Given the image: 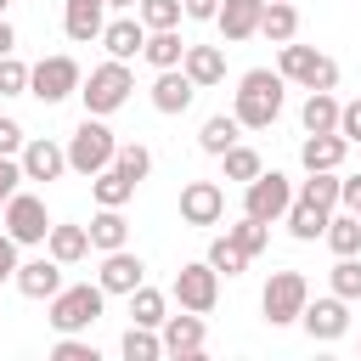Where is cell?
Wrapping results in <instances>:
<instances>
[{
	"mask_svg": "<svg viewBox=\"0 0 361 361\" xmlns=\"http://www.w3.org/2000/svg\"><path fill=\"white\" fill-rule=\"evenodd\" d=\"M282 73L276 68H248L243 79H237V107H231V118L243 124V130H271L276 124V113H282Z\"/></svg>",
	"mask_w": 361,
	"mask_h": 361,
	"instance_id": "obj_1",
	"label": "cell"
},
{
	"mask_svg": "<svg viewBox=\"0 0 361 361\" xmlns=\"http://www.w3.org/2000/svg\"><path fill=\"white\" fill-rule=\"evenodd\" d=\"M130 90H135V73H130V62H102V68H90V79H79V96H85V113H96V118H107V113H118L124 102H130Z\"/></svg>",
	"mask_w": 361,
	"mask_h": 361,
	"instance_id": "obj_2",
	"label": "cell"
},
{
	"mask_svg": "<svg viewBox=\"0 0 361 361\" xmlns=\"http://www.w3.org/2000/svg\"><path fill=\"white\" fill-rule=\"evenodd\" d=\"M102 282H73V288H56L45 305H51V327L56 333H85L96 316H102Z\"/></svg>",
	"mask_w": 361,
	"mask_h": 361,
	"instance_id": "obj_3",
	"label": "cell"
},
{
	"mask_svg": "<svg viewBox=\"0 0 361 361\" xmlns=\"http://www.w3.org/2000/svg\"><path fill=\"white\" fill-rule=\"evenodd\" d=\"M113 147H118V141H113V130H107L96 113H85V124L68 135V169L90 180L96 169H107V164H113Z\"/></svg>",
	"mask_w": 361,
	"mask_h": 361,
	"instance_id": "obj_4",
	"label": "cell"
},
{
	"mask_svg": "<svg viewBox=\"0 0 361 361\" xmlns=\"http://www.w3.org/2000/svg\"><path fill=\"white\" fill-rule=\"evenodd\" d=\"M276 73L293 79V85H305V90H333V85H338V62L322 56V51H310V45H293V39L282 45Z\"/></svg>",
	"mask_w": 361,
	"mask_h": 361,
	"instance_id": "obj_5",
	"label": "cell"
},
{
	"mask_svg": "<svg viewBox=\"0 0 361 361\" xmlns=\"http://www.w3.org/2000/svg\"><path fill=\"white\" fill-rule=\"evenodd\" d=\"M79 62L73 56H39L34 68H28V96H39L45 107H56V102H68V96H79Z\"/></svg>",
	"mask_w": 361,
	"mask_h": 361,
	"instance_id": "obj_6",
	"label": "cell"
},
{
	"mask_svg": "<svg viewBox=\"0 0 361 361\" xmlns=\"http://www.w3.org/2000/svg\"><path fill=\"white\" fill-rule=\"evenodd\" d=\"M288 203H293V180L282 175V169H259L248 186H243V214H254V220H282L288 214Z\"/></svg>",
	"mask_w": 361,
	"mask_h": 361,
	"instance_id": "obj_7",
	"label": "cell"
},
{
	"mask_svg": "<svg viewBox=\"0 0 361 361\" xmlns=\"http://www.w3.org/2000/svg\"><path fill=\"white\" fill-rule=\"evenodd\" d=\"M305 299H310V282H305L299 271H271V282H265V293H259V310H265L271 327H288V322H299Z\"/></svg>",
	"mask_w": 361,
	"mask_h": 361,
	"instance_id": "obj_8",
	"label": "cell"
},
{
	"mask_svg": "<svg viewBox=\"0 0 361 361\" xmlns=\"http://www.w3.org/2000/svg\"><path fill=\"white\" fill-rule=\"evenodd\" d=\"M45 231H51L45 197H34V192H11V197H6V237H11L17 248H34V243H45Z\"/></svg>",
	"mask_w": 361,
	"mask_h": 361,
	"instance_id": "obj_9",
	"label": "cell"
},
{
	"mask_svg": "<svg viewBox=\"0 0 361 361\" xmlns=\"http://www.w3.org/2000/svg\"><path fill=\"white\" fill-rule=\"evenodd\" d=\"M169 293L180 299V310L209 316V310H214V299H220V271H214L209 259H192V265H180V271H175V288H169Z\"/></svg>",
	"mask_w": 361,
	"mask_h": 361,
	"instance_id": "obj_10",
	"label": "cell"
},
{
	"mask_svg": "<svg viewBox=\"0 0 361 361\" xmlns=\"http://www.w3.org/2000/svg\"><path fill=\"white\" fill-rule=\"evenodd\" d=\"M299 322H305V333H310L316 344H333V338L350 333V299H338V293H327V299H305Z\"/></svg>",
	"mask_w": 361,
	"mask_h": 361,
	"instance_id": "obj_11",
	"label": "cell"
},
{
	"mask_svg": "<svg viewBox=\"0 0 361 361\" xmlns=\"http://www.w3.org/2000/svg\"><path fill=\"white\" fill-rule=\"evenodd\" d=\"M220 214H226L220 180H186L180 186V220L186 226H220Z\"/></svg>",
	"mask_w": 361,
	"mask_h": 361,
	"instance_id": "obj_12",
	"label": "cell"
},
{
	"mask_svg": "<svg viewBox=\"0 0 361 361\" xmlns=\"http://www.w3.org/2000/svg\"><path fill=\"white\" fill-rule=\"evenodd\" d=\"M96 282H102V293H135L141 282H147V265H141V254H130V243L124 248H113V254H102V271H96Z\"/></svg>",
	"mask_w": 361,
	"mask_h": 361,
	"instance_id": "obj_13",
	"label": "cell"
},
{
	"mask_svg": "<svg viewBox=\"0 0 361 361\" xmlns=\"http://www.w3.org/2000/svg\"><path fill=\"white\" fill-rule=\"evenodd\" d=\"M164 355H180V361H192V355H203V316L197 310H180V316H164Z\"/></svg>",
	"mask_w": 361,
	"mask_h": 361,
	"instance_id": "obj_14",
	"label": "cell"
},
{
	"mask_svg": "<svg viewBox=\"0 0 361 361\" xmlns=\"http://www.w3.org/2000/svg\"><path fill=\"white\" fill-rule=\"evenodd\" d=\"M259 11H265V0H220V6H214L220 45H237V39L259 34Z\"/></svg>",
	"mask_w": 361,
	"mask_h": 361,
	"instance_id": "obj_15",
	"label": "cell"
},
{
	"mask_svg": "<svg viewBox=\"0 0 361 361\" xmlns=\"http://www.w3.org/2000/svg\"><path fill=\"white\" fill-rule=\"evenodd\" d=\"M17 164H23V180H56V175H68V147L39 135V141H23Z\"/></svg>",
	"mask_w": 361,
	"mask_h": 361,
	"instance_id": "obj_16",
	"label": "cell"
},
{
	"mask_svg": "<svg viewBox=\"0 0 361 361\" xmlns=\"http://www.w3.org/2000/svg\"><path fill=\"white\" fill-rule=\"evenodd\" d=\"M11 282H17V293H23V299H51V293L62 288V265H56L51 254H39V259H17Z\"/></svg>",
	"mask_w": 361,
	"mask_h": 361,
	"instance_id": "obj_17",
	"label": "cell"
},
{
	"mask_svg": "<svg viewBox=\"0 0 361 361\" xmlns=\"http://www.w3.org/2000/svg\"><path fill=\"white\" fill-rule=\"evenodd\" d=\"M102 23H107V0H62V28L73 45L102 39Z\"/></svg>",
	"mask_w": 361,
	"mask_h": 361,
	"instance_id": "obj_18",
	"label": "cell"
},
{
	"mask_svg": "<svg viewBox=\"0 0 361 361\" xmlns=\"http://www.w3.org/2000/svg\"><path fill=\"white\" fill-rule=\"evenodd\" d=\"M192 96H197V85H192L180 68H158V79H152V107H158V113L175 118V113L192 107Z\"/></svg>",
	"mask_w": 361,
	"mask_h": 361,
	"instance_id": "obj_19",
	"label": "cell"
},
{
	"mask_svg": "<svg viewBox=\"0 0 361 361\" xmlns=\"http://www.w3.org/2000/svg\"><path fill=\"white\" fill-rule=\"evenodd\" d=\"M102 45H107V56H113V62H130V56H141V45H147V28H141V17H113V23H102Z\"/></svg>",
	"mask_w": 361,
	"mask_h": 361,
	"instance_id": "obj_20",
	"label": "cell"
},
{
	"mask_svg": "<svg viewBox=\"0 0 361 361\" xmlns=\"http://www.w3.org/2000/svg\"><path fill=\"white\" fill-rule=\"evenodd\" d=\"M180 73H186L197 90H209V85H220V79H226V51H220V45H186Z\"/></svg>",
	"mask_w": 361,
	"mask_h": 361,
	"instance_id": "obj_21",
	"label": "cell"
},
{
	"mask_svg": "<svg viewBox=\"0 0 361 361\" xmlns=\"http://www.w3.org/2000/svg\"><path fill=\"white\" fill-rule=\"evenodd\" d=\"M344 152H350V141H344L338 130H322V135H305V141H299V164H305V169H338Z\"/></svg>",
	"mask_w": 361,
	"mask_h": 361,
	"instance_id": "obj_22",
	"label": "cell"
},
{
	"mask_svg": "<svg viewBox=\"0 0 361 361\" xmlns=\"http://www.w3.org/2000/svg\"><path fill=\"white\" fill-rule=\"evenodd\" d=\"M45 254H51L56 265H79V259L90 254V231H85V226H51V231H45Z\"/></svg>",
	"mask_w": 361,
	"mask_h": 361,
	"instance_id": "obj_23",
	"label": "cell"
},
{
	"mask_svg": "<svg viewBox=\"0 0 361 361\" xmlns=\"http://www.w3.org/2000/svg\"><path fill=\"white\" fill-rule=\"evenodd\" d=\"M259 34H265L271 45H288V39L299 34V6H293V0H265V11H259Z\"/></svg>",
	"mask_w": 361,
	"mask_h": 361,
	"instance_id": "obj_24",
	"label": "cell"
},
{
	"mask_svg": "<svg viewBox=\"0 0 361 361\" xmlns=\"http://www.w3.org/2000/svg\"><path fill=\"white\" fill-rule=\"evenodd\" d=\"M85 231H90V248H96V254H113V248L130 243V220H124V209H102Z\"/></svg>",
	"mask_w": 361,
	"mask_h": 361,
	"instance_id": "obj_25",
	"label": "cell"
},
{
	"mask_svg": "<svg viewBox=\"0 0 361 361\" xmlns=\"http://www.w3.org/2000/svg\"><path fill=\"white\" fill-rule=\"evenodd\" d=\"M90 197H96L102 209H124V203L135 197V180H130V175H118V169L107 164V169H96V175H90Z\"/></svg>",
	"mask_w": 361,
	"mask_h": 361,
	"instance_id": "obj_26",
	"label": "cell"
},
{
	"mask_svg": "<svg viewBox=\"0 0 361 361\" xmlns=\"http://www.w3.org/2000/svg\"><path fill=\"white\" fill-rule=\"evenodd\" d=\"M327 214H333V209H322V203H310V197H293V203H288V231H293L299 243H316V237L327 231Z\"/></svg>",
	"mask_w": 361,
	"mask_h": 361,
	"instance_id": "obj_27",
	"label": "cell"
},
{
	"mask_svg": "<svg viewBox=\"0 0 361 361\" xmlns=\"http://www.w3.org/2000/svg\"><path fill=\"white\" fill-rule=\"evenodd\" d=\"M141 56H147L152 68H180V56H186V39H180L175 28H147V45H141Z\"/></svg>",
	"mask_w": 361,
	"mask_h": 361,
	"instance_id": "obj_28",
	"label": "cell"
},
{
	"mask_svg": "<svg viewBox=\"0 0 361 361\" xmlns=\"http://www.w3.org/2000/svg\"><path fill=\"white\" fill-rule=\"evenodd\" d=\"M299 124H305V135L338 130V102H333V90H310V96H305V107H299Z\"/></svg>",
	"mask_w": 361,
	"mask_h": 361,
	"instance_id": "obj_29",
	"label": "cell"
},
{
	"mask_svg": "<svg viewBox=\"0 0 361 361\" xmlns=\"http://www.w3.org/2000/svg\"><path fill=\"white\" fill-rule=\"evenodd\" d=\"M322 237H327L333 254H361V214H350V209L344 214H327V231Z\"/></svg>",
	"mask_w": 361,
	"mask_h": 361,
	"instance_id": "obj_30",
	"label": "cell"
},
{
	"mask_svg": "<svg viewBox=\"0 0 361 361\" xmlns=\"http://www.w3.org/2000/svg\"><path fill=\"white\" fill-rule=\"evenodd\" d=\"M237 130H243V124H237L231 113H214V118H203V130H197V147L220 158V152H226V147L237 141Z\"/></svg>",
	"mask_w": 361,
	"mask_h": 361,
	"instance_id": "obj_31",
	"label": "cell"
},
{
	"mask_svg": "<svg viewBox=\"0 0 361 361\" xmlns=\"http://www.w3.org/2000/svg\"><path fill=\"white\" fill-rule=\"evenodd\" d=\"M130 316H135V327H164V316H169V305H164V293L158 288H135L130 293Z\"/></svg>",
	"mask_w": 361,
	"mask_h": 361,
	"instance_id": "obj_32",
	"label": "cell"
},
{
	"mask_svg": "<svg viewBox=\"0 0 361 361\" xmlns=\"http://www.w3.org/2000/svg\"><path fill=\"white\" fill-rule=\"evenodd\" d=\"M226 237H231V243H237V248L254 259V254H265V243H271V226H265V220H254V214H243L237 226H226Z\"/></svg>",
	"mask_w": 361,
	"mask_h": 361,
	"instance_id": "obj_33",
	"label": "cell"
},
{
	"mask_svg": "<svg viewBox=\"0 0 361 361\" xmlns=\"http://www.w3.org/2000/svg\"><path fill=\"white\" fill-rule=\"evenodd\" d=\"M124 361H158L164 355V338H158V327H135L130 322V333H124Z\"/></svg>",
	"mask_w": 361,
	"mask_h": 361,
	"instance_id": "obj_34",
	"label": "cell"
},
{
	"mask_svg": "<svg viewBox=\"0 0 361 361\" xmlns=\"http://www.w3.org/2000/svg\"><path fill=\"white\" fill-rule=\"evenodd\" d=\"M113 169H118V175H130V180H147L152 152H147L141 141H118V147H113Z\"/></svg>",
	"mask_w": 361,
	"mask_h": 361,
	"instance_id": "obj_35",
	"label": "cell"
},
{
	"mask_svg": "<svg viewBox=\"0 0 361 361\" xmlns=\"http://www.w3.org/2000/svg\"><path fill=\"white\" fill-rule=\"evenodd\" d=\"M220 164H226V180H243V186L265 169V164H259V152H254V147H237V141L220 152Z\"/></svg>",
	"mask_w": 361,
	"mask_h": 361,
	"instance_id": "obj_36",
	"label": "cell"
},
{
	"mask_svg": "<svg viewBox=\"0 0 361 361\" xmlns=\"http://www.w3.org/2000/svg\"><path fill=\"white\" fill-rule=\"evenodd\" d=\"M203 259H209V265H214L220 276H243V271H248V254H243V248H237L231 237H214Z\"/></svg>",
	"mask_w": 361,
	"mask_h": 361,
	"instance_id": "obj_37",
	"label": "cell"
},
{
	"mask_svg": "<svg viewBox=\"0 0 361 361\" xmlns=\"http://www.w3.org/2000/svg\"><path fill=\"white\" fill-rule=\"evenodd\" d=\"M135 17L141 28H180V0H135Z\"/></svg>",
	"mask_w": 361,
	"mask_h": 361,
	"instance_id": "obj_38",
	"label": "cell"
},
{
	"mask_svg": "<svg viewBox=\"0 0 361 361\" xmlns=\"http://www.w3.org/2000/svg\"><path fill=\"white\" fill-rule=\"evenodd\" d=\"M327 282H333L338 299H361V259L355 254H338V265L327 271Z\"/></svg>",
	"mask_w": 361,
	"mask_h": 361,
	"instance_id": "obj_39",
	"label": "cell"
},
{
	"mask_svg": "<svg viewBox=\"0 0 361 361\" xmlns=\"http://www.w3.org/2000/svg\"><path fill=\"white\" fill-rule=\"evenodd\" d=\"M299 197H310L322 209H338V169H310V180H305Z\"/></svg>",
	"mask_w": 361,
	"mask_h": 361,
	"instance_id": "obj_40",
	"label": "cell"
},
{
	"mask_svg": "<svg viewBox=\"0 0 361 361\" xmlns=\"http://www.w3.org/2000/svg\"><path fill=\"white\" fill-rule=\"evenodd\" d=\"M51 361H102V355H96V344H85V338L62 333V338L51 344Z\"/></svg>",
	"mask_w": 361,
	"mask_h": 361,
	"instance_id": "obj_41",
	"label": "cell"
},
{
	"mask_svg": "<svg viewBox=\"0 0 361 361\" xmlns=\"http://www.w3.org/2000/svg\"><path fill=\"white\" fill-rule=\"evenodd\" d=\"M0 96H28V68L17 56H0Z\"/></svg>",
	"mask_w": 361,
	"mask_h": 361,
	"instance_id": "obj_42",
	"label": "cell"
},
{
	"mask_svg": "<svg viewBox=\"0 0 361 361\" xmlns=\"http://www.w3.org/2000/svg\"><path fill=\"white\" fill-rule=\"evenodd\" d=\"M338 135H344V141H361V96L338 107Z\"/></svg>",
	"mask_w": 361,
	"mask_h": 361,
	"instance_id": "obj_43",
	"label": "cell"
},
{
	"mask_svg": "<svg viewBox=\"0 0 361 361\" xmlns=\"http://www.w3.org/2000/svg\"><path fill=\"white\" fill-rule=\"evenodd\" d=\"M17 180H23V164H17V158H6V152H0V209H6V197H11V192H17Z\"/></svg>",
	"mask_w": 361,
	"mask_h": 361,
	"instance_id": "obj_44",
	"label": "cell"
},
{
	"mask_svg": "<svg viewBox=\"0 0 361 361\" xmlns=\"http://www.w3.org/2000/svg\"><path fill=\"white\" fill-rule=\"evenodd\" d=\"M338 203L350 214H361V175H338Z\"/></svg>",
	"mask_w": 361,
	"mask_h": 361,
	"instance_id": "obj_45",
	"label": "cell"
},
{
	"mask_svg": "<svg viewBox=\"0 0 361 361\" xmlns=\"http://www.w3.org/2000/svg\"><path fill=\"white\" fill-rule=\"evenodd\" d=\"M0 152H6V158L23 152V124H17V118H0Z\"/></svg>",
	"mask_w": 361,
	"mask_h": 361,
	"instance_id": "obj_46",
	"label": "cell"
},
{
	"mask_svg": "<svg viewBox=\"0 0 361 361\" xmlns=\"http://www.w3.org/2000/svg\"><path fill=\"white\" fill-rule=\"evenodd\" d=\"M11 271H17V243L0 231V282H11Z\"/></svg>",
	"mask_w": 361,
	"mask_h": 361,
	"instance_id": "obj_47",
	"label": "cell"
},
{
	"mask_svg": "<svg viewBox=\"0 0 361 361\" xmlns=\"http://www.w3.org/2000/svg\"><path fill=\"white\" fill-rule=\"evenodd\" d=\"M214 6H220V0H180V11L197 17V23H214Z\"/></svg>",
	"mask_w": 361,
	"mask_h": 361,
	"instance_id": "obj_48",
	"label": "cell"
},
{
	"mask_svg": "<svg viewBox=\"0 0 361 361\" xmlns=\"http://www.w3.org/2000/svg\"><path fill=\"white\" fill-rule=\"evenodd\" d=\"M11 45H17V34H11V23L0 17V56H11Z\"/></svg>",
	"mask_w": 361,
	"mask_h": 361,
	"instance_id": "obj_49",
	"label": "cell"
},
{
	"mask_svg": "<svg viewBox=\"0 0 361 361\" xmlns=\"http://www.w3.org/2000/svg\"><path fill=\"white\" fill-rule=\"evenodd\" d=\"M107 6H113V11H130V6H135V0H107Z\"/></svg>",
	"mask_w": 361,
	"mask_h": 361,
	"instance_id": "obj_50",
	"label": "cell"
},
{
	"mask_svg": "<svg viewBox=\"0 0 361 361\" xmlns=\"http://www.w3.org/2000/svg\"><path fill=\"white\" fill-rule=\"evenodd\" d=\"M6 6H11V0H0V17H6Z\"/></svg>",
	"mask_w": 361,
	"mask_h": 361,
	"instance_id": "obj_51",
	"label": "cell"
}]
</instances>
